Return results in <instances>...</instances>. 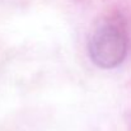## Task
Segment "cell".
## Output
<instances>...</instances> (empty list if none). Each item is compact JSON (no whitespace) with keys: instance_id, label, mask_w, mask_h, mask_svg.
Returning a JSON list of instances; mask_svg holds the SVG:
<instances>
[{"instance_id":"cell-1","label":"cell","mask_w":131,"mask_h":131,"mask_svg":"<svg viewBox=\"0 0 131 131\" xmlns=\"http://www.w3.org/2000/svg\"><path fill=\"white\" fill-rule=\"evenodd\" d=\"M129 50V40L124 28L116 23L99 26L90 36L88 52L90 60L102 69H113L124 62Z\"/></svg>"}]
</instances>
